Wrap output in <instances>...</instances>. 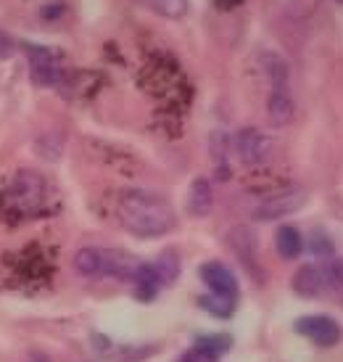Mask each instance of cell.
<instances>
[{
  "label": "cell",
  "mask_w": 343,
  "mask_h": 362,
  "mask_svg": "<svg viewBox=\"0 0 343 362\" xmlns=\"http://www.w3.org/2000/svg\"><path fill=\"white\" fill-rule=\"evenodd\" d=\"M119 220L121 225L138 235V238H159L174 230V209L167 199L156 196L151 191H127L119 199Z\"/></svg>",
  "instance_id": "6da1fadb"
},
{
  "label": "cell",
  "mask_w": 343,
  "mask_h": 362,
  "mask_svg": "<svg viewBox=\"0 0 343 362\" xmlns=\"http://www.w3.org/2000/svg\"><path fill=\"white\" fill-rule=\"evenodd\" d=\"M42 196H45V180L30 170L19 172L8 188V204L19 211L35 209L37 204H42Z\"/></svg>",
  "instance_id": "7a4b0ae2"
},
{
  "label": "cell",
  "mask_w": 343,
  "mask_h": 362,
  "mask_svg": "<svg viewBox=\"0 0 343 362\" xmlns=\"http://www.w3.org/2000/svg\"><path fill=\"white\" fill-rule=\"evenodd\" d=\"M303 202H306V191H301V188L280 191V193H275V196H270V199L259 202V206H256L251 214H253V220H264V222L280 220V217H288V214L301 209Z\"/></svg>",
  "instance_id": "3957f363"
},
{
  "label": "cell",
  "mask_w": 343,
  "mask_h": 362,
  "mask_svg": "<svg viewBox=\"0 0 343 362\" xmlns=\"http://www.w3.org/2000/svg\"><path fill=\"white\" fill-rule=\"evenodd\" d=\"M296 331L317 346H335L341 341V325L327 315H306L301 320H296Z\"/></svg>",
  "instance_id": "277c9868"
},
{
  "label": "cell",
  "mask_w": 343,
  "mask_h": 362,
  "mask_svg": "<svg viewBox=\"0 0 343 362\" xmlns=\"http://www.w3.org/2000/svg\"><path fill=\"white\" fill-rule=\"evenodd\" d=\"M30 74L32 82L40 88H53L61 80V61L48 48H32L30 51Z\"/></svg>",
  "instance_id": "5b68a950"
},
{
  "label": "cell",
  "mask_w": 343,
  "mask_h": 362,
  "mask_svg": "<svg viewBox=\"0 0 343 362\" xmlns=\"http://www.w3.org/2000/svg\"><path fill=\"white\" fill-rule=\"evenodd\" d=\"M101 252V249H98ZM143 262L138 257H132L127 252H119V249H103L101 252V267H98V275H109V278H119V281H132L138 270H140Z\"/></svg>",
  "instance_id": "8992f818"
},
{
  "label": "cell",
  "mask_w": 343,
  "mask_h": 362,
  "mask_svg": "<svg viewBox=\"0 0 343 362\" xmlns=\"http://www.w3.org/2000/svg\"><path fill=\"white\" fill-rule=\"evenodd\" d=\"M235 148H238L241 161H246V164H262V161L270 156L272 143H270V138H267L262 130H256V127H246V130L238 132V138H235Z\"/></svg>",
  "instance_id": "52a82bcc"
},
{
  "label": "cell",
  "mask_w": 343,
  "mask_h": 362,
  "mask_svg": "<svg viewBox=\"0 0 343 362\" xmlns=\"http://www.w3.org/2000/svg\"><path fill=\"white\" fill-rule=\"evenodd\" d=\"M201 281L209 286L212 293H219V296H238V278L235 272L222 264V262H203L201 264Z\"/></svg>",
  "instance_id": "ba28073f"
},
{
  "label": "cell",
  "mask_w": 343,
  "mask_h": 362,
  "mask_svg": "<svg viewBox=\"0 0 343 362\" xmlns=\"http://www.w3.org/2000/svg\"><path fill=\"white\" fill-rule=\"evenodd\" d=\"M293 291L303 296V299H317V296H323L325 293V275H323V267H317V264H301L296 275H293Z\"/></svg>",
  "instance_id": "9c48e42d"
},
{
  "label": "cell",
  "mask_w": 343,
  "mask_h": 362,
  "mask_svg": "<svg viewBox=\"0 0 343 362\" xmlns=\"http://www.w3.org/2000/svg\"><path fill=\"white\" fill-rule=\"evenodd\" d=\"M267 117L272 122L275 127H285L291 124L293 117H296V103H293L291 93L285 88H275L267 98Z\"/></svg>",
  "instance_id": "30bf717a"
},
{
  "label": "cell",
  "mask_w": 343,
  "mask_h": 362,
  "mask_svg": "<svg viewBox=\"0 0 343 362\" xmlns=\"http://www.w3.org/2000/svg\"><path fill=\"white\" fill-rule=\"evenodd\" d=\"M232 252L241 257V262L248 267V272L259 270V257H256V235H253L248 228H235V230L227 235Z\"/></svg>",
  "instance_id": "8fae6325"
},
{
  "label": "cell",
  "mask_w": 343,
  "mask_h": 362,
  "mask_svg": "<svg viewBox=\"0 0 343 362\" xmlns=\"http://www.w3.org/2000/svg\"><path fill=\"white\" fill-rule=\"evenodd\" d=\"M214 206V191H212V182L206 177H195L191 185V193H188V209L195 217H203L209 214Z\"/></svg>",
  "instance_id": "7c38bea8"
},
{
  "label": "cell",
  "mask_w": 343,
  "mask_h": 362,
  "mask_svg": "<svg viewBox=\"0 0 343 362\" xmlns=\"http://www.w3.org/2000/svg\"><path fill=\"white\" fill-rule=\"evenodd\" d=\"M275 249L283 259H296L303 252V235L293 225H280L275 233Z\"/></svg>",
  "instance_id": "4fadbf2b"
},
{
  "label": "cell",
  "mask_w": 343,
  "mask_h": 362,
  "mask_svg": "<svg viewBox=\"0 0 343 362\" xmlns=\"http://www.w3.org/2000/svg\"><path fill=\"white\" fill-rule=\"evenodd\" d=\"M325 275V291L330 293V299L343 304V259H330L323 267Z\"/></svg>",
  "instance_id": "5bb4252c"
},
{
  "label": "cell",
  "mask_w": 343,
  "mask_h": 362,
  "mask_svg": "<svg viewBox=\"0 0 343 362\" xmlns=\"http://www.w3.org/2000/svg\"><path fill=\"white\" fill-rule=\"evenodd\" d=\"M132 283H135V288H138V299H153L156 291H159V286H162L159 278H156V272H153V267L145 264V262L140 264V270L132 278Z\"/></svg>",
  "instance_id": "9a60e30c"
},
{
  "label": "cell",
  "mask_w": 343,
  "mask_h": 362,
  "mask_svg": "<svg viewBox=\"0 0 343 362\" xmlns=\"http://www.w3.org/2000/svg\"><path fill=\"white\" fill-rule=\"evenodd\" d=\"M153 272H156V278H159V283L162 286H169V283L177 281V275H180V259L174 257L172 252L162 254L156 262H151Z\"/></svg>",
  "instance_id": "2e32d148"
},
{
  "label": "cell",
  "mask_w": 343,
  "mask_h": 362,
  "mask_svg": "<svg viewBox=\"0 0 343 362\" xmlns=\"http://www.w3.org/2000/svg\"><path fill=\"white\" fill-rule=\"evenodd\" d=\"M198 304H201L209 315H214V317H222V320H224V317H230L232 312H235V299H232V296H219V293L201 296V299H198Z\"/></svg>",
  "instance_id": "e0dca14e"
},
{
  "label": "cell",
  "mask_w": 343,
  "mask_h": 362,
  "mask_svg": "<svg viewBox=\"0 0 343 362\" xmlns=\"http://www.w3.org/2000/svg\"><path fill=\"white\" fill-rule=\"evenodd\" d=\"M153 13L164 19H182L188 13V0H145Z\"/></svg>",
  "instance_id": "ac0fdd59"
},
{
  "label": "cell",
  "mask_w": 343,
  "mask_h": 362,
  "mask_svg": "<svg viewBox=\"0 0 343 362\" xmlns=\"http://www.w3.org/2000/svg\"><path fill=\"white\" fill-rule=\"evenodd\" d=\"M98 267H101V252L98 249H80L74 254V270L80 275H98Z\"/></svg>",
  "instance_id": "d6986e66"
},
{
  "label": "cell",
  "mask_w": 343,
  "mask_h": 362,
  "mask_svg": "<svg viewBox=\"0 0 343 362\" xmlns=\"http://www.w3.org/2000/svg\"><path fill=\"white\" fill-rule=\"evenodd\" d=\"M195 346H201V349L212 354H222L232 346V339H227V336H203V339L195 341Z\"/></svg>",
  "instance_id": "ffe728a7"
},
{
  "label": "cell",
  "mask_w": 343,
  "mask_h": 362,
  "mask_svg": "<svg viewBox=\"0 0 343 362\" xmlns=\"http://www.w3.org/2000/svg\"><path fill=\"white\" fill-rule=\"evenodd\" d=\"M312 252L320 254V257H327V254L333 252V243H330V238L323 230L312 233Z\"/></svg>",
  "instance_id": "44dd1931"
},
{
  "label": "cell",
  "mask_w": 343,
  "mask_h": 362,
  "mask_svg": "<svg viewBox=\"0 0 343 362\" xmlns=\"http://www.w3.org/2000/svg\"><path fill=\"white\" fill-rule=\"evenodd\" d=\"M180 362H217V354L206 352V349H201V346H193L191 352L182 354Z\"/></svg>",
  "instance_id": "7402d4cb"
},
{
  "label": "cell",
  "mask_w": 343,
  "mask_h": 362,
  "mask_svg": "<svg viewBox=\"0 0 343 362\" xmlns=\"http://www.w3.org/2000/svg\"><path fill=\"white\" fill-rule=\"evenodd\" d=\"M11 53H13V42L6 32H0V61H8Z\"/></svg>",
  "instance_id": "603a6c76"
},
{
  "label": "cell",
  "mask_w": 343,
  "mask_h": 362,
  "mask_svg": "<svg viewBox=\"0 0 343 362\" xmlns=\"http://www.w3.org/2000/svg\"><path fill=\"white\" fill-rule=\"evenodd\" d=\"M243 0H214V6L217 8H222V11H232V8H238Z\"/></svg>",
  "instance_id": "cb8c5ba5"
},
{
  "label": "cell",
  "mask_w": 343,
  "mask_h": 362,
  "mask_svg": "<svg viewBox=\"0 0 343 362\" xmlns=\"http://www.w3.org/2000/svg\"><path fill=\"white\" fill-rule=\"evenodd\" d=\"M335 3H338V6H343V0H335Z\"/></svg>",
  "instance_id": "d4e9b609"
}]
</instances>
